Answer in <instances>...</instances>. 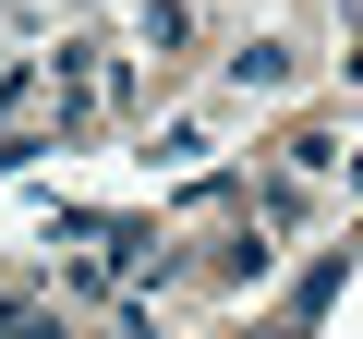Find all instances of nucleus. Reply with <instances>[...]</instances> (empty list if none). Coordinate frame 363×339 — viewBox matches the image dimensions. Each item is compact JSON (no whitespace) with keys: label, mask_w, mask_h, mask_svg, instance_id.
<instances>
[{"label":"nucleus","mask_w":363,"mask_h":339,"mask_svg":"<svg viewBox=\"0 0 363 339\" xmlns=\"http://www.w3.org/2000/svg\"><path fill=\"white\" fill-rule=\"evenodd\" d=\"M0 327H13V303H0Z\"/></svg>","instance_id":"nucleus-1"},{"label":"nucleus","mask_w":363,"mask_h":339,"mask_svg":"<svg viewBox=\"0 0 363 339\" xmlns=\"http://www.w3.org/2000/svg\"><path fill=\"white\" fill-rule=\"evenodd\" d=\"M37 339H61V327H37Z\"/></svg>","instance_id":"nucleus-2"},{"label":"nucleus","mask_w":363,"mask_h":339,"mask_svg":"<svg viewBox=\"0 0 363 339\" xmlns=\"http://www.w3.org/2000/svg\"><path fill=\"white\" fill-rule=\"evenodd\" d=\"M291 339H303V327H291Z\"/></svg>","instance_id":"nucleus-3"}]
</instances>
